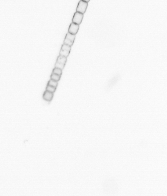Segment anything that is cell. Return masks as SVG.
Segmentation results:
<instances>
[{"label":"cell","instance_id":"1","mask_svg":"<svg viewBox=\"0 0 167 196\" xmlns=\"http://www.w3.org/2000/svg\"><path fill=\"white\" fill-rule=\"evenodd\" d=\"M88 6V3L81 0L77 5V11L84 14L86 12Z\"/></svg>","mask_w":167,"mask_h":196},{"label":"cell","instance_id":"2","mask_svg":"<svg viewBox=\"0 0 167 196\" xmlns=\"http://www.w3.org/2000/svg\"><path fill=\"white\" fill-rule=\"evenodd\" d=\"M75 38V35L72 34L68 32L66 35L64 43L71 47L73 45Z\"/></svg>","mask_w":167,"mask_h":196},{"label":"cell","instance_id":"3","mask_svg":"<svg viewBox=\"0 0 167 196\" xmlns=\"http://www.w3.org/2000/svg\"><path fill=\"white\" fill-rule=\"evenodd\" d=\"M71 50V46L64 44L62 46L60 52V55L67 57L70 54Z\"/></svg>","mask_w":167,"mask_h":196},{"label":"cell","instance_id":"4","mask_svg":"<svg viewBox=\"0 0 167 196\" xmlns=\"http://www.w3.org/2000/svg\"><path fill=\"white\" fill-rule=\"evenodd\" d=\"M83 17V14L76 11L73 15L72 22L74 23L79 25L82 21Z\"/></svg>","mask_w":167,"mask_h":196},{"label":"cell","instance_id":"5","mask_svg":"<svg viewBox=\"0 0 167 196\" xmlns=\"http://www.w3.org/2000/svg\"><path fill=\"white\" fill-rule=\"evenodd\" d=\"M79 28V25L72 23L70 24L68 29V32L72 34L76 35L77 33Z\"/></svg>","mask_w":167,"mask_h":196},{"label":"cell","instance_id":"6","mask_svg":"<svg viewBox=\"0 0 167 196\" xmlns=\"http://www.w3.org/2000/svg\"><path fill=\"white\" fill-rule=\"evenodd\" d=\"M53 93L48 91H45L43 95V98L47 101H50L53 99Z\"/></svg>","mask_w":167,"mask_h":196},{"label":"cell","instance_id":"7","mask_svg":"<svg viewBox=\"0 0 167 196\" xmlns=\"http://www.w3.org/2000/svg\"><path fill=\"white\" fill-rule=\"evenodd\" d=\"M67 61V57H66L62 56L60 55L58 57L57 59V63H59L62 64H66Z\"/></svg>","mask_w":167,"mask_h":196},{"label":"cell","instance_id":"8","mask_svg":"<svg viewBox=\"0 0 167 196\" xmlns=\"http://www.w3.org/2000/svg\"><path fill=\"white\" fill-rule=\"evenodd\" d=\"M61 77V75L52 73L51 75V79L58 82L60 79Z\"/></svg>","mask_w":167,"mask_h":196},{"label":"cell","instance_id":"9","mask_svg":"<svg viewBox=\"0 0 167 196\" xmlns=\"http://www.w3.org/2000/svg\"><path fill=\"white\" fill-rule=\"evenodd\" d=\"M48 85L56 88L57 86L58 82L51 79L48 81Z\"/></svg>","mask_w":167,"mask_h":196},{"label":"cell","instance_id":"10","mask_svg":"<svg viewBox=\"0 0 167 196\" xmlns=\"http://www.w3.org/2000/svg\"><path fill=\"white\" fill-rule=\"evenodd\" d=\"M52 73L57 74V75H61L62 74V70L59 69V68L55 67L53 69Z\"/></svg>","mask_w":167,"mask_h":196},{"label":"cell","instance_id":"11","mask_svg":"<svg viewBox=\"0 0 167 196\" xmlns=\"http://www.w3.org/2000/svg\"><path fill=\"white\" fill-rule=\"evenodd\" d=\"M56 89V88L51 86L49 85H47V87H46V91H49V92L53 93L55 92Z\"/></svg>","mask_w":167,"mask_h":196},{"label":"cell","instance_id":"12","mask_svg":"<svg viewBox=\"0 0 167 196\" xmlns=\"http://www.w3.org/2000/svg\"><path fill=\"white\" fill-rule=\"evenodd\" d=\"M65 65L56 62L55 64V67L59 68L63 70L64 69L65 67Z\"/></svg>","mask_w":167,"mask_h":196},{"label":"cell","instance_id":"13","mask_svg":"<svg viewBox=\"0 0 167 196\" xmlns=\"http://www.w3.org/2000/svg\"><path fill=\"white\" fill-rule=\"evenodd\" d=\"M82 1H84L86 2H87V3H88V2H89V1H90V0H82Z\"/></svg>","mask_w":167,"mask_h":196}]
</instances>
